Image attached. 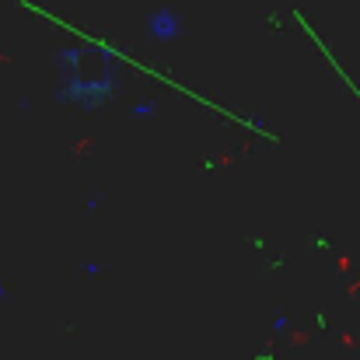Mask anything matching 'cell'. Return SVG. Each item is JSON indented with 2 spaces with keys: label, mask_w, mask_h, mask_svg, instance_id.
Wrapping results in <instances>:
<instances>
[{
  "label": "cell",
  "mask_w": 360,
  "mask_h": 360,
  "mask_svg": "<svg viewBox=\"0 0 360 360\" xmlns=\"http://www.w3.org/2000/svg\"><path fill=\"white\" fill-rule=\"evenodd\" d=\"M147 32H150V39H175L179 35V21L168 11H154L147 18Z\"/></svg>",
  "instance_id": "obj_1"
},
{
  "label": "cell",
  "mask_w": 360,
  "mask_h": 360,
  "mask_svg": "<svg viewBox=\"0 0 360 360\" xmlns=\"http://www.w3.org/2000/svg\"><path fill=\"white\" fill-rule=\"evenodd\" d=\"M150 112H154V105H150V102H143V105H136V109H133V116H150Z\"/></svg>",
  "instance_id": "obj_2"
},
{
  "label": "cell",
  "mask_w": 360,
  "mask_h": 360,
  "mask_svg": "<svg viewBox=\"0 0 360 360\" xmlns=\"http://www.w3.org/2000/svg\"><path fill=\"white\" fill-rule=\"evenodd\" d=\"M0 294H4V280H0Z\"/></svg>",
  "instance_id": "obj_3"
}]
</instances>
